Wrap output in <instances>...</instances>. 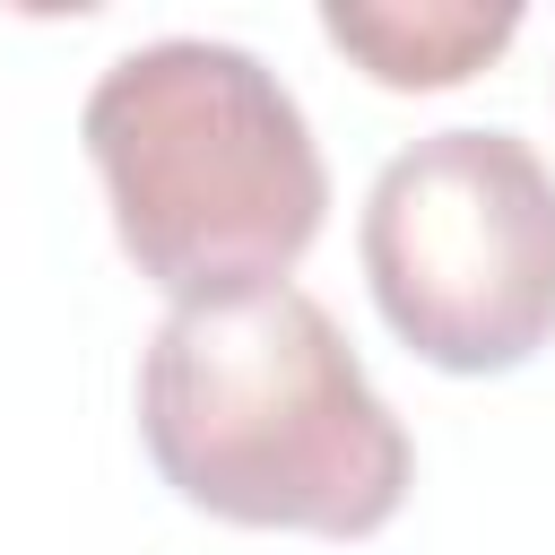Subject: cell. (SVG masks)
Wrapping results in <instances>:
<instances>
[{
  "label": "cell",
  "instance_id": "6da1fadb",
  "mask_svg": "<svg viewBox=\"0 0 555 555\" xmlns=\"http://www.w3.org/2000/svg\"><path fill=\"white\" fill-rule=\"evenodd\" d=\"M139 442L191 512L234 529L373 538L416 477L408 425L304 286L173 304L139 356Z\"/></svg>",
  "mask_w": 555,
  "mask_h": 555
},
{
  "label": "cell",
  "instance_id": "7a4b0ae2",
  "mask_svg": "<svg viewBox=\"0 0 555 555\" xmlns=\"http://www.w3.org/2000/svg\"><path fill=\"white\" fill-rule=\"evenodd\" d=\"M78 139L104 173L130 269L173 304L286 286L321 234L330 165L312 121L243 43L165 35L121 52L87 87Z\"/></svg>",
  "mask_w": 555,
  "mask_h": 555
},
{
  "label": "cell",
  "instance_id": "3957f363",
  "mask_svg": "<svg viewBox=\"0 0 555 555\" xmlns=\"http://www.w3.org/2000/svg\"><path fill=\"white\" fill-rule=\"evenodd\" d=\"M364 286L434 373H520L555 338V165L520 130H434L364 191Z\"/></svg>",
  "mask_w": 555,
  "mask_h": 555
},
{
  "label": "cell",
  "instance_id": "277c9868",
  "mask_svg": "<svg viewBox=\"0 0 555 555\" xmlns=\"http://www.w3.org/2000/svg\"><path fill=\"white\" fill-rule=\"evenodd\" d=\"M321 35L373 78V87H399V95H425V87H460L477 78L512 35H520V9L512 0H330L321 9Z\"/></svg>",
  "mask_w": 555,
  "mask_h": 555
}]
</instances>
